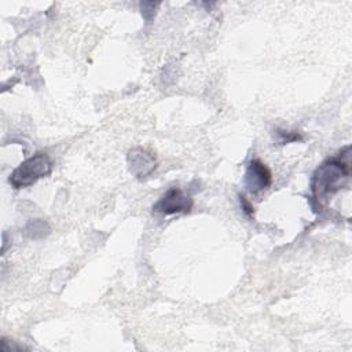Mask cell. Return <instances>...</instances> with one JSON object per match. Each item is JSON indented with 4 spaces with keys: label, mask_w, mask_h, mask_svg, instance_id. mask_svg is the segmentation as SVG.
Here are the masks:
<instances>
[{
    "label": "cell",
    "mask_w": 352,
    "mask_h": 352,
    "mask_svg": "<svg viewBox=\"0 0 352 352\" xmlns=\"http://www.w3.org/2000/svg\"><path fill=\"white\" fill-rule=\"evenodd\" d=\"M52 160L47 153H36L21 162L10 175L8 182L14 188H25L52 172Z\"/></svg>",
    "instance_id": "obj_2"
},
{
    "label": "cell",
    "mask_w": 352,
    "mask_h": 352,
    "mask_svg": "<svg viewBox=\"0 0 352 352\" xmlns=\"http://www.w3.org/2000/svg\"><path fill=\"white\" fill-rule=\"evenodd\" d=\"M50 232V228L47 226L45 221L40 220V219H36V220H32L26 224L25 227V234L32 238V239H38V238H43L47 234Z\"/></svg>",
    "instance_id": "obj_6"
},
{
    "label": "cell",
    "mask_w": 352,
    "mask_h": 352,
    "mask_svg": "<svg viewBox=\"0 0 352 352\" xmlns=\"http://www.w3.org/2000/svg\"><path fill=\"white\" fill-rule=\"evenodd\" d=\"M192 198L179 187H172L153 205V212L164 216L187 213L192 208Z\"/></svg>",
    "instance_id": "obj_3"
},
{
    "label": "cell",
    "mask_w": 352,
    "mask_h": 352,
    "mask_svg": "<svg viewBox=\"0 0 352 352\" xmlns=\"http://www.w3.org/2000/svg\"><path fill=\"white\" fill-rule=\"evenodd\" d=\"M239 204H241V208L243 209V212H245L249 217H252L254 209H253V205L248 201V198H246L245 195H239Z\"/></svg>",
    "instance_id": "obj_9"
},
{
    "label": "cell",
    "mask_w": 352,
    "mask_h": 352,
    "mask_svg": "<svg viewBox=\"0 0 352 352\" xmlns=\"http://www.w3.org/2000/svg\"><path fill=\"white\" fill-rule=\"evenodd\" d=\"M349 146L344 147L338 155L326 160L314 172L311 179V198L316 208H322L329 197L338 192L349 182Z\"/></svg>",
    "instance_id": "obj_1"
},
{
    "label": "cell",
    "mask_w": 352,
    "mask_h": 352,
    "mask_svg": "<svg viewBox=\"0 0 352 352\" xmlns=\"http://www.w3.org/2000/svg\"><path fill=\"white\" fill-rule=\"evenodd\" d=\"M158 6H160V3H154V1H142V3L139 4L142 16H143L147 22H150V21L154 18L155 10H157Z\"/></svg>",
    "instance_id": "obj_8"
},
{
    "label": "cell",
    "mask_w": 352,
    "mask_h": 352,
    "mask_svg": "<svg viewBox=\"0 0 352 352\" xmlns=\"http://www.w3.org/2000/svg\"><path fill=\"white\" fill-rule=\"evenodd\" d=\"M272 176L264 162L254 158L249 162L245 172V186L252 194H257L270 187Z\"/></svg>",
    "instance_id": "obj_5"
},
{
    "label": "cell",
    "mask_w": 352,
    "mask_h": 352,
    "mask_svg": "<svg viewBox=\"0 0 352 352\" xmlns=\"http://www.w3.org/2000/svg\"><path fill=\"white\" fill-rule=\"evenodd\" d=\"M126 162L129 172L135 177H147L157 168L155 155L143 147H133L126 154Z\"/></svg>",
    "instance_id": "obj_4"
},
{
    "label": "cell",
    "mask_w": 352,
    "mask_h": 352,
    "mask_svg": "<svg viewBox=\"0 0 352 352\" xmlns=\"http://www.w3.org/2000/svg\"><path fill=\"white\" fill-rule=\"evenodd\" d=\"M276 140L279 144H287L292 142H301L302 136L296 131H283L276 129Z\"/></svg>",
    "instance_id": "obj_7"
}]
</instances>
